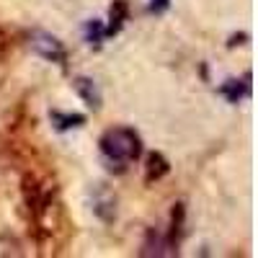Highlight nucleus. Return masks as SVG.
Here are the masks:
<instances>
[{
  "label": "nucleus",
  "instance_id": "1",
  "mask_svg": "<svg viewBox=\"0 0 258 258\" xmlns=\"http://www.w3.org/2000/svg\"><path fill=\"white\" fill-rule=\"evenodd\" d=\"M101 155L116 170H124L129 163H135L142 153V140L132 126H111L98 140Z\"/></svg>",
  "mask_w": 258,
  "mask_h": 258
},
{
  "label": "nucleus",
  "instance_id": "6",
  "mask_svg": "<svg viewBox=\"0 0 258 258\" xmlns=\"http://www.w3.org/2000/svg\"><path fill=\"white\" fill-rule=\"evenodd\" d=\"M0 255L3 258H18V255H24V250H21V243L16 238H8V235H3L0 238Z\"/></svg>",
  "mask_w": 258,
  "mask_h": 258
},
{
  "label": "nucleus",
  "instance_id": "3",
  "mask_svg": "<svg viewBox=\"0 0 258 258\" xmlns=\"http://www.w3.org/2000/svg\"><path fill=\"white\" fill-rule=\"evenodd\" d=\"M75 91L78 96L91 106V109H101V96H98V88L93 85V80L88 78H75Z\"/></svg>",
  "mask_w": 258,
  "mask_h": 258
},
{
  "label": "nucleus",
  "instance_id": "5",
  "mask_svg": "<svg viewBox=\"0 0 258 258\" xmlns=\"http://www.w3.org/2000/svg\"><path fill=\"white\" fill-rule=\"evenodd\" d=\"M52 121L57 124V129H68V126H80L85 119L80 114H59V111H52Z\"/></svg>",
  "mask_w": 258,
  "mask_h": 258
},
{
  "label": "nucleus",
  "instance_id": "2",
  "mask_svg": "<svg viewBox=\"0 0 258 258\" xmlns=\"http://www.w3.org/2000/svg\"><path fill=\"white\" fill-rule=\"evenodd\" d=\"M31 49L39 54V57H44V59H52V62H62L64 59V47H62V41L47 31H34L31 34Z\"/></svg>",
  "mask_w": 258,
  "mask_h": 258
},
{
  "label": "nucleus",
  "instance_id": "7",
  "mask_svg": "<svg viewBox=\"0 0 258 258\" xmlns=\"http://www.w3.org/2000/svg\"><path fill=\"white\" fill-rule=\"evenodd\" d=\"M168 8V0H153V3H150V11H155V13H163Z\"/></svg>",
  "mask_w": 258,
  "mask_h": 258
},
{
  "label": "nucleus",
  "instance_id": "4",
  "mask_svg": "<svg viewBox=\"0 0 258 258\" xmlns=\"http://www.w3.org/2000/svg\"><path fill=\"white\" fill-rule=\"evenodd\" d=\"M168 173V160L160 153H150L147 155V165H145V181H158Z\"/></svg>",
  "mask_w": 258,
  "mask_h": 258
}]
</instances>
